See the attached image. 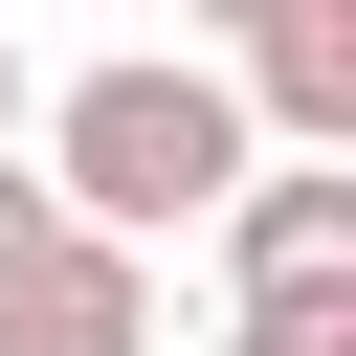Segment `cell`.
Masks as SVG:
<instances>
[{
	"label": "cell",
	"instance_id": "cell-5",
	"mask_svg": "<svg viewBox=\"0 0 356 356\" xmlns=\"http://www.w3.org/2000/svg\"><path fill=\"white\" fill-rule=\"evenodd\" d=\"M44 245H67V200H44V178H22V156H0V289H22V267H44Z\"/></svg>",
	"mask_w": 356,
	"mask_h": 356
},
{
	"label": "cell",
	"instance_id": "cell-3",
	"mask_svg": "<svg viewBox=\"0 0 356 356\" xmlns=\"http://www.w3.org/2000/svg\"><path fill=\"white\" fill-rule=\"evenodd\" d=\"M0 356H156V245H44L22 289H0Z\"/></svg>",
	"mask_w": 356,
	"mask_h": 356
},
{
	"label": "cell",
	"instance_id": "cell-2",
	"mask_svg": "<svg viewBox=\"0 0 356 356\" xmlns=\"http://www.w3.org/2000/svg\"><path fill=\"white\" fill-rule=\"evenodd\" d=\"M222 289H356V156H245L222 178Z\"/></svg>",
	"mask_w": 356,
	"mask_h": 356
},
{
	"label": "cell",
	"instance_id": "cell-1",
	"mask_svg": "<svg viewBox=\"0 0 356 356\" xmlns=\"http://www.w3.org/2000/svg\"><path fill=\"white\" fill-rule=\"evenodd\" d=\"M267 134H245V89L178 44H134V67H89V89H44V200L89 222V245H178V222H222V178H245Z\"/></svg>",
	"mask_w": 356,
	"mask_h": 356
},
{
	"label": "cell",
	"instance_id": "cell-4",
	"mask_svg": "<svg viewBox=\"0 0 356 356\" xmlns=\"http://www.w3.org/2000/svg\"><path fill=\"white\" fill-rule=\"evenodd\" d=\"M222 356H356V289H222Z\"/></svg>",
	"mask_w": 356,
	"mask_h": 356
},
{
	"label": "cell",
	"instance_id": "cell-7",
	"mask_svg": "<svg viewBox=\"0 0 356 356\" xmlns=\"http://www.w3.org/2000/svg\"><path fill=\"white\" fill-rule=\"evenodd\" d=\"M0 156H22V44H0Z\"/></svg>",
	"mask_w": 356,
	"mask_h": 356
},
{
	"label": "cell",
	"instance_id": "cell-6",
	"mask_svg": "<svg viewBox=\"0 0 356 356\" xmlns=\"http://www.w3.org/2000/svg\"><path fill=\"white\" fill-rule=\"evenodd\" d=\"M178 22H200V67H245V44H267V22H312V0H178Z\"/></svg>",
	"mask_w": 356,
	"mask_h": 356
}]
</instances>
